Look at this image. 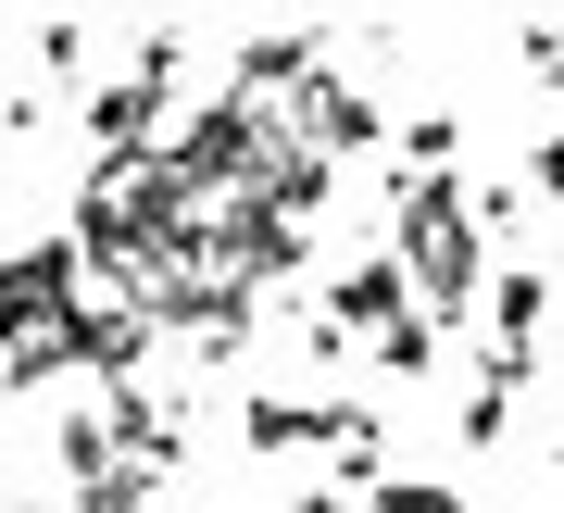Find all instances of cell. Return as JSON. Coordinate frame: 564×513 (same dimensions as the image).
Segmentation results:
<instances>
[{
	"label": "cell",
	"instance_id": "cell-1",
	"mask_svg": "<svg viewBox=\"0 0 564 513\" xmlns=\"http://www.w3.org/2000/svg\"><path fill=\"white\" fill-rule=\"evenodd\" d=\"M389 263L414 276V314L426 326H464L489 301V238H477V200L452 176H389Z\"/></svg>",
	"mask_w": 564,
	"mask_h": 513
},
{
	"label": "cell",
	"instance_id": "cell-2",
	"mask_svg": "<svg viewBox=\"0 0 564 513\" xmlns=\"http://www.w3.org/2000/svg\"><path fill=\"white\" fill-rule=\"evenodd\" d=\"M364 426H377V414H364V401H239V438H251V451H351V438Z\"/></svg>",
	"mask_w": 564,
	"mask_h": 513
},
{
	"label": "cell",
	"instance_id": "cell-3",
	"mask_svg": "<svg viewBox=\"0 0 564 513\" xmlns=\"http://www.w3.org/2000/svg\"><path fill=\"white\" fill-rule=\"evenodd\" d=\"M314 76H326V39H314V25H276V39H239V63H226V100L276 113V100H302Z\"/></svg>",
	"mask_w": 564,
	"mask_h": 513
},
{
	"label": "cell",
	"instance_id": "cell-4",
	"mask_svg": "<svg viewBox=\"0 0 564 513\" xmlns=\"http://www.w3.org/2000/svg\"><path fill=\"white\" fill-rule=\"evenodd\" d=\"M289 139H302V151H326V163H339V151H377V139H389V125H377V88L314 76L302 100H289Z\"/></svg>",
	"mask_w": 564,
	"mask_h": 513
},
{
	"label": "cell",
	"instance_id": "cell-5",
	"mask_svg": "<svg viewBox=\"0 0 564 513\" xmlns=\"http://www.w3.org/2000/svg\"><path fill=\"white\" fill-rule=\"evenodd\" d=\"M326 326H339V338L414 326V276H402V263H351V276H326Z\"/></svg>",
	"mask_w": 564,
	"mask_h": 513
},
{
	"label": "cell",
	"instance_id": "cell-6",
	"mask_svg": "<svg viewBox=\"0 0 564 513\" xmlns=\"http://www.w3.org/2000/svg\"><path fill=\"white\" fill-rule=\"evenodd\" d=\"M477 314H489V351H540V326H552V276H540V263H502Z\"/></svg>",
	"mask_w": 564,
	"mask_h": 513
},
{
	"label": "cell",
	"instance_id": "cell-7",
	"mask_svg": "<svg viewBox=\"0 0 564 513\" xmlns=\"http://www.w3.org/2000/svg\"><path fill=\"white\" fill-rule=\"evenodd\" d=\"M0 363H13V375H0V389H25V401L76 375V351H63V326H39V338H13V351H0Z\"/></svg>",
	"mask_w": 564,
	"mask_h": 513
},
{
	"label": "cell",
	"instance_id": "cell-8",
	"mask_svg": "<svg viewBox=\"0 0 564 513\" xmlns=\"http://www.w3.org/2000/svg\"><path fill=\"white\" fill-rule=\"evenodd\" d=\"M364 513H464V489H440V476H377Z\"/></svg>",
	"mask_w": 564,
	"mask_h": 513
},
{
	"label": "cell",
	"instance_id": "cell-9",
	"mask_svg": "<svg viewBox=\"0 0 564 513\" xmlns=\"http://www.w3.org/2000/svg\"><path fill=\"white\" fill-rule=\"evenodd\" d=\"M452 151H464V125H452V113H414V125H402V176H440Z\"/></svg>",
	"mask_w": 564,
	"mask_h": 513
},
{
	"label": "cell",
	"instance_id": "cell-10",
	"mask_svg": "<svg viewBox=\"0 0 564 513\" xmlns=\"http://www.w3.org/2000/svg\"><path fill=\"white\" fill-rule=\"evenodd\" d=\"M426 363H440V326H426V314L377 338V375H426Z\"/></svg>",
	"mask_w": 564,
	"mask_h": 513
},
{
	"label": "cell",
	"instance_id": "cell-11",
	"mask_svg": "<svg viewBox=\"0 0 564 513\" xmlns=\"http://www.w3.org/2000/svg\"><path fill=\"white\" fill-rule=\"evenodd\" d=\"M514 426V389H489V375H477V401H464V438H477V451H489V438H502Z\"/></svg>",
	"mask_w": 564,
	"mask_h": 513
},
{
	"label": "cell",
	"instance_id": "cell-12",
	"mask_svg": "<svg viewBox=\"0 0 564 513\" xmlns=\"http://www.w3.org/2000/svg\"><path fill=\"white\" fill-rule=\"evenodd\" d=\"M514 51H527V76L564 88V25H514Z\"/></svg>",
	"mask_w": 564,
	"mask_h": 513
},
{
	"label": "cell",
	"instance_id": "cell-13",
	"mask_svg": "<svg viewBox=\"0 0 564 513\" xmlns=\"http://www.w3.org/2000/svg\"><path fill=\"white\" fill-rule=\"evenodd\" d=\"M527 200H564V125H552L540 151H527Z\"/></svg>",
	"mask_w": 564,
	"mask_h": 513
}]
</instances>
